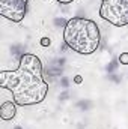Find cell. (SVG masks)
<instances>
[{"label":"cell","instance_id":"cell-1","mask_svg":"<svg viewBox=\"0 0 128 129\" xmlns=\"http://www.w3.org/2000/svg\"><path fill=\"white\" fill-rule=\"evenodd\" d=\"M0 87L8 90L17 105H35L42 102L48 93V84L42 77L39 57L26 53L15 71L0 72Z\"/></svg>","mask_w":128,"mask_h":129},{"label":"cell","instance_id":"cell-2","mask_svg":"<svg viewBox=\"0 0 128 129\" xmlns=\"http://www.w3.org/2000/svg\"><path fill=\"white\" fill-rule=\"evenodd\" d=\"M99 29L95 21L84 17H72L63 29V42L78 54H92L99 47Z\"/></svg>","mask_w":128,"mask_h":129},{"label":"cell","instance_id":"cell-3","mask_svg":"<svg viewBox=\"0 0 128 129\" xmlns=\"http://www.w3.org/2000/svg\"><path fill=\"white\" fill-rule=\"evenodd\" d=\"M99 17L116 27L128 26V0H101Z\"/></svg>","mask_w":128,"mask_h":129},{"label":"cell","instance_id":"cell-4","mask_svg":"<svg viewBox=\"0 0 128 129\" xmlns=\"http://www.w3.org/2000/svg\"><path fill=\"white\" fill-rule=\"evenodd\" d=\"M26 8H27V2L24 0H0L2 17L14 23H20L24 18Z\"/></svg>","mask_w":128,"mask_h":129},{"label":"cell","instance_id":"cell-5","mask_svg":"<svg viewBox=\"0 0 128 129\" xmlns=\"http://www.w3.org/2000/svg\"><path fill=\"white\" fill-rule=\"evenodd\" d=\"M17 113V104L14 101H3L0 107V116L3 120H12Z\"/></svg>","mask_w":128,"mask_h":129},{"label":"cell","instance_id":"cell-6","mask_svg":"<svg viewBox=\"0 0 128 129\" xmlns=\"http://www.w3.org/2000/svg\"><path fill=\"white\" fill-rule=\"evenodd\" d=\"M77 107H78L81 111H89V110L92 108V102H91L89 99H81V101L77 102Z\"/></svg>","mask_w":128,"mask_h":129},{"label":"cell","instance_id":"cell-7","mask_svg":"<svg viewBox=\"0 0 128 129\" xmlns=\"http://www.w3.org/2000/svg\"><path fill=\"white\" fill-rule=\"evenodd\" d=\"M53 24H54L56 27H63L65 29V26L68 24V20H65L63 17H54V18H53Z\"/></svg>","mask_w":128,"mask_h":129},{"label":"cell","instance_id":"cell-8","mask_svg":"<svg viewBox=\"0 0 128 129\" xmlns=\"http://www.w3.org/2000/svg\"><path fill=\"white\" fill-rule=\"evenodd\" d=\"M118 63H119L118 60H112L110 63H107V66H105V69H107V72H109V74H113V72H115V71L118 69V66H119Z\"/></svg>","mask_w":128,"mask_h":129},{"label":"cell","instance_id":"cell-9","mask_svg":"<svg viewBox=\"0 0 128 129\" xmlns=\"http://www.w3.org/2000/svg\"><path fill=\"white\" fill-rule=\"evenodd\" d=\"M60 87H62V90L65 89H69V84H71V80L68 78V77H60Z\"/></svg>","mask_w":128,"mask_h":129},{"label":"cell","instance_id":"cell-10","mask_svg":"<svg viewBox=\"0 0 128 129\" xmlns=\"http://www.w3.org/2000/svg\"><path fill=\"white\" fill-rule=\"evenodd\" d=\"M118 62L121 64H128V53H121L118 57Z\"/></svg>","mask_w":128,"mask_h":129},{"label":"cell","instance_id":"cell-11","mask_svg":"<svg viewBox=\"0 0 128 129\" xmlns=\"http://www.w3.org/2000/svg\"><path fill=\"white\" fill-rule=\"evenodd\" d=\"M71 98V93H69V89H65L62 90V93L59 95V101H68Z\"/></svg>","mask_w":128,"mask_h":129},{"label":"cell","instance_id":"cell-12","mask_svg":"<svg viewBox=\"0 0 128 129\" xmlns=\"http://www.w3.org/2000/svg\"><path fill=\"white\" fill-rule=\"evenodd\" d=\"M39 44H41V47H50L51 45V39L47 38V36L45 38H41V42Z\"/></svg>","mask_w":128,"mask_h":129},{"label":"cell","instance_id":"cell-13","mask_svg":"<svg viewBox=\"0 0 128 129\" xmlns=\"http://www.w3.org/2000/svg\"><path fill=\"white\" fill-rule=\"evenodd\" d=\"M109 80L110 81H113V83H121V77L119 75H116V74H110V77H109Z\"/></svg>","mask_w":128,"mask_h":129},{"label":"cell","instance_id":"cell-14","mask_svg":"<svg viewBox=\"0 0 128 129\" xmlns=\"http://www.w3.org/2000/svg\"><path fill=\"white\" fill-rule=\"evenodd\" d=\"M72 81H74L75 84H80V83H83V78H81V75H75Z\"/></svg>","mask_w":128,"mask_h":129},{"label":"cell","instance_id":"cell-15","mask_svg":"<svg viewBox=\"0 0 128 129\" xmlns=\"http://www.w3.org/2000/svg\"><path fill=\"white\" fill-rule=\"evenodd\" d=\"M24 2H29V0H24ZM59 3H62V5H68V3H71L72 0H57Z\"/></svg>","mask_w":128,"mask_h":129},{"label":"cell","instance_id":"cell-16","mask_svg":"<svg viewBox=\"0 0 128 129\" xmlns=\"http://www.w3.org/2000/svg\"><path fill=\"white\" fill-rule=\"evenodd\" d=\"M14 129H23V128H21L20 125H17V126H15V128H14Z\"/></svg>","mask_w":128,"mask_h":129}]
</instances>
